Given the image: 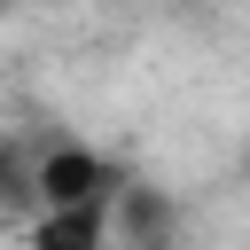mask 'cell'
<instances>
[{
  "label": "cell",
  "instance_id": "6da1fadb",
  "mask_svg": "<svg viewBox=\"0 0 250 250\" xmlns=\"http://www.w3.org/2000/svg\"><path fill=\"white\" fill-rule=\"evenodd\" d=\"M31 195H39V211H109V203L125 195V180L109 172L102 148L55 141L47 156H31Z\"/></svg>",
  "mask_w": 250,
  "mask_h": 250
},
{
  "label": "cell",
  "instance_id": "7a4b0ae2",
  "mask_svg": "<svg viewBox=\"0 0 250 250\" xmlns=\"http://www.w3.org/2000/svg\"><path fill=\"white\" fill-rule=\"evenodd\" d=\"M109 211H39L23 227V250H109Z\"/></svg>",
  "mask_w": 250,
  "mask_h": 250
},
{
  "label": "cell",
  "instance_id": "3957f363",
  "mask_svg": "<svg viewBox=\"0 0 250 250\" xmlns=\"http://www.w3.org/2000/svg\"><path fill=\"white\" fill-rule=\"evenodd\" d=\"M0 211H31L39 219V195H31V156L0 133Z\"/></svg>",
  "mask_w": 250,
  "mask_h": 250
}]
</instances>
